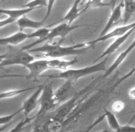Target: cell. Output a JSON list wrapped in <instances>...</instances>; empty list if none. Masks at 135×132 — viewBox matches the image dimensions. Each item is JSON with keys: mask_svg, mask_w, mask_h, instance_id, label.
Returning a JSON list of instances; mask_svg holds the SVG:
<instances>
[{"mask_svg": "<svg viewBox=\"0 0 135 132\" xmlns=\"http://www.w3.org/2000/svg\"><path fill=\"white\" fill-rule=\"evenodd\" d=\"M135 28L132 29L131 30H129L128 32H127L126 34H124L123 36H119V37H118V38L115 40L114 42L111 44V45H109V47H107V49L103 52V54H102L100 57H98L94 62H96V61L101 59L102 58H104V57L110 56L112 54H113L116 50H117V49H119V48L122 46V44H124V42L128 39V37L131 35V34H132Z\"/></svg>", "mask_w": 135, "mask_h": 132, "instance_id": "obj_11", "label": "cell"}, {"mask_svg": "<svg viewBox=\"0 0 135 132\" xmlns=\"http://www.w3.org/2000/svg\"><path fill=\"white\" fill-rule=\"evenodd\" d=\"M56 0H48V2H47V12H46V14H45V16L43 19L42 21H45L48 16L50 15V13H51V11L52 9V7H53V5H54L55 2Z\"/></svg>", "mask_w": 135, "mask_h": 132, "instance_id": "obj_28", "label": "cell"}, {"mask_svg": "<svg viewBox=\"0 0 135 132\" xmlns=\"http://www.w3.org/2000/svg\"><path fill=\"white\" fill-rule=\"evenodd\" d=\"M43 86L44 84L38 86V87L37 88V90L23 102L22 108V111H23L25 118L29 117V114H30L34 109H36L37 104H39L38 98L41 95Z\"/></svg>", "mask_w": 135, "mask_h": 132, "instance_id": "obj_7", "label": "cell"}, {"mask_svg": "<svg viewBox=\"0 0 135 132\" xmlns=\"http://www.w3.org/2000/svg\"><path fill=\"white\" fill-rule=\"evenodd\" d=\"M135 48V39L132 42V43L130 44L129 46L125 49L124 52H122L121 54H120L117 58L115 59V61L114 62V63L112 64L108 69H107V71L104 72V74L101 77L102 79H106L107 76H109L111 74H112L113 72H114L115 70L117 69V68L119 67L120 66V64H122V62L124 61V59L127 57V56L129 55L130 52L132 51L133 49Z\"/></svg>", "mask_w": 135, "mask_h": 132, "instance_id": "obj_10", "label": "cell"}, {"mask_svg": "<svg viewBox=\"0 0 135 132\" xmlns=\"http://www.w3.org/2000/svg\"><path fill=\"white\" fill-rule=\"evenodd\" d=\"M36 118V116L35 115L32 117H27V118H24L22 120H21L20 122H19L12 129L9 131V132H22L25 129H26L28 128V126H25V125L27 124H30V122L32 120H35Z\"/></svg>", "mask_w": 135, "mask_h": 132, "instance_id": "obj_22", "label": "cell"}, {"mask_svg": "<svg viewBox=\"0 0 135 132\" xmlns=\"http://www.w3.org/2000/svg\"><path fill=\"white\" fill-rule=\"evenodd\" d=\"M87 42L79 43L72 46L63 47L59 43L45 44L42 47H37L28 50L30 53L42 52L44 57H50L51 59H58L61 57H68L72 55L82 54L89 48Z\"/></svg>", "mask_w": 135, "mask_h": 132, "instance_id": "obj_2", "label": "cell"}, {"mask_svg": "<svg viewBox=\"0 0 135 132\" xmlns=\"http://www.w3.org/2000/svg\"><path fill=\"white\" fill-rule=\"evenodd\" d=\"M30 38V33H25L23 31H19L15 34H13L11 36L7 37H4L0 39V44L2 46H16L18 45L24 41H25L27 39Z\"/></svg>", "mask_w": 135, "mask_h": 132, "instance_id": "obj_13", "label": "cell"}, {"mask_svg": "<svg viewBox=\"0 0 135 132\" xmlns=\"http://www.w3.org/2000/svg\"><path fill=\"white\" fill-rule=\"evenodd\" d=\"M48 0H32L22 6V8H38L39 7H47Z\"/></svg>", "mask_w": 135, "mask_h": 132, "instance_id": "obj_24", "label": "cell"}, {"mask_svg": "<svg viewBox=\"0 0 135 132\" xmlns=\"http://www.w3.org/2000/svg\"><path fill=\"white\" fill-rule=\"evenodd\" d=\"M101 132H109V129H104L103 131H101Z\"/></svg>", "mask_w": 135, "mask_h": 132, "instance_id": "obj_33", "label": "cell"}, {"mask_svg": "<svg viewBox=\"0 0 135 132\" xmlns=\"http://www.w3.org/2000/svg\"><path fill=\"white\" fill-rule=\"evenodd\" d=\"M104 114L106 117L107 123H108L110 129L113 131H117V130L119 129L121 125L119 124V123L118 122L115 114L112 111H109V110L106 109L104 110Z\"/></svg>", "mask_w": 135, "mask_h": 132, "instance_id": "obj_19", "label": "cell"}, {"mask_svg": "<svg viewBox=\"0 0 135 132\" xmlns=\"http://www.w3.org/2000/svg\"><path fill=\"white\" fill-rule=\"evenodd\" d=\"M109 57L110 56L104 57V60L100 62L84 68L75 69H67L65 71H62L58 74L41 76L48 78V79H65V81H69L72 83H75L79 79L91 75L94 73L99 72H105L107 69L106 65H107Z\"/></svg>", "mask_w": 135, "mask_h": 132, "instance_id": "obj_3", "label": "cell"}, {"mask_svg": "<svg viewBox=\"0 0 135 132\" xmlns=\"http://www.w3.org/2000/svg\"><path fill=\"white\" fill-rule=\"evenodd\" d=\"M114 132H117V131H114Z\"/></svg>", "mask_w": 135, "mask_h": 132, "instance_id": "obj_35", "label": "cell"}, {"mask_svg": "<svg viewBox=\"0 0 135 132\" xmlns=\"http://www.w3.org/2000/svg\"><path fill=\"white\" fill-rule=\"evenodd\" d=\"M125 107L124 103L122 101H115L112 106V109L113 112L115 113H119L122 112Z\"/></svg>", "mask_w": 135, "mask_h": 132, "instance_id": "obj_26", "label": "cell"}, {"mask_svg": "<svg viewBox=\"0 0 135 132\" xmlns=\"http://www.w3.org/2000/svg\"><path fill=\"white\" fill-rule=\"evenodd\" d=\"M91 26V24H83V25H69L68 23H63L60 24L59 25H57V26H55L54 28L51 29V30L50 31V33L48 34L47 36H46L45 38L42 39H37V41H35L32 42V44L24 46L22 47V49L25 50V51H28L30 49H31L32 47H34L35 45L37 44H42L43 42H47L52 41V39H55V37L60 36L61 37L62 40L65 38V36H67L68 34L70 33L71 31H73L74 29H76L77 28L79 27H82V26Z\"/></svg>", "mask_w": 135, "mask_h": 132, "instance_id": "obj_5", "label": "cell"}, {"mask_svg": "<svg viewBox=\"0 0 135 132\" xmlns=\"http://www.w3.org/2000/svg\"><path fill=\"white\" fill-rule=\"evenodd\" d=\"M21 111H22V108L18 109L17 111L14 112L12 114H9V115H7V116H4V117H1V118H0V124H1V126H2L3 125L7 124L9 122H10V121H12L14 117H15L16 115H17Z\"/></svg>", "mask_w": 135, "mask_h": 132, "instance_id": "obj_25", "label": "cell"}, {"mask_svg": "<svg viewBox=\"0 0 135 132\" xmlns=\"http://www.w3.org/2000/svg\"><path fill=\"white\" fill-rule=\"evenodd\" d=\"M133 28H135V21L132 24H126V25H124V26L117 27L115 29H114L113 31H110L104 36L98 37L97 39H96L95 40H93V41H91V42H88L87 44H88V46H91L92 44H97L98 42L107 41V40L111 39V38L119 37L121 36H123L124 34H126L127 32H128Z\"/></svg>", "mask_w": 135, "mask_h": 132, "instance_id": "obj_8", "label": "cell"}, {"mask_svg": "<svg viewBox=\"0 0 135 132\" xmlns=\"http://www.w3.org/2000/svg\"><path fill=\"white\" fill-rule=\"evenodd\" d=\"M77 62V59L75 58L70 61L60 60L58 59H51L48 60V65L50 69H58L61 71H65L68 68Z\"/></svg>", "mask_w": 135, "mask_h": 132, "instance_id": "obj_17", "label": "cell"}, {"mask_svg": "<svg viewBox=\"0 0 135 132\" xmlns=\"http://www.w3.org/2000/svg\"><path fill=\"white\" fill-rule=\"evenodd\" d=\"M28 69L30 74L26 76L28 79H36L41 75L42 72L47 69H50L47 59H39L33 61L25 67Z\"/></svg>", "mask_w": 135, "mask_h": 132, "instance_id": "obj_9", "label": "cell"}, {"mask_svg": "<svg viewBox=\"0 0 135 132\" xmlns=\"http://www.w3.org/2000/svg\"><path fill=\"white\" fill-rule=\"evenodd\" d=\"M99 81V79H95L72 98L51 111L38 116L35 114L31 132H62L76 123L83 111L90 106L91 100L96 98L93 96L88 98V96L95 91L94 87Z\"/></svg>", "mask_w": 135, "mask_h": 132, "instance_id": "obj_1", "label": "cell"}, {"mask_svg": "<svg viewBox=\"0 0 135 132\" xmlns=\"http://www.w3.org/2000/svg\"><path fill=\"white\" fill-rule=\"evenodd\" d=\"M33 61L35 57L28 51L16 48L15 46H9L7 51L0 56V66L2 67L12 65H21L25 67Z\"/></svg>", "mask_w": 135, "mask_h": 132, "instance_id": "obj_4", "label": "cell"}, {"mask_svg": "<svg viewBox=\"0 0 135 132\" xmlns=\"http://www.w3.org/2000/svg\"><path fill=\"white\" fill-rule=\"evenodd\" d=\"M51 29L48 28H40L39 29H37L36 31L30 33V38H37L38 39H42L47 36Z\"/></svg>", "mask_w": 135, "mask_h": 132, "instance_id": "obj_23", "label": "cell"}, {"mask_svg": "<svg viewBox=\"0 0 135 132\" xmlns=\"http://www.w3.org/2000/svg\"><path fill=\"white\" fill-rule=\"evenodd\" d=\"M38 86H32V87H29L26 89H13V90L5 91H1L0 94V98L4 99V98H13L17 96L20 95L21 94L26 92L28 91L33 89H37Z\"/></svg>", "mask_w": 135, "mask_h": 132, "instance_id": "obj_20", "label": "cell"}, {"mask_svg": "<svg viewBox=\"0 0 135 132\" xmlns=\"http://www.w3.org/2000/svg\"><path fill=\"white\" fill-rule=\"evenodd\" d=\"M15 20L12 19L10 17H8L7 19H6L4 20H2L0 21V27H3V26H6V25H8V24H10L12 23H14L15 22Z\"/></svg>", "mask_w": 135, "mask_h": 132, "instance_id": "obj_29", "label": "cell"}, {"mask_svg": "<svg viewBox=\"0 0 135 132\" xmlns=\"http://www.w3.org/2000/svg\"><path fill=\"white\" fill-rule=\"evenodd\" d=\"M112 6V9H114L115 5L111 1L109 3H104L102 0H88L84 6L83 9H81V13H83L86 9L89 8H96V7H110Z\"/></svg>", "mask_w": 135, "mask_h": 132, "instance_id": "obj_21", "label": "cell"}, {"mask_svg": "<svg viewBox=\"0 0 135 132\" xmlns=\"http://www.w3.org/2000/svg\"><path fill=\"white\" fill-rule=\"evenodd\" d=\"M134 119H135V115H134V117H133L132 119H131V120H130L129 124H130V123H131V122H133V121H134Z\"/></svg>", "mask_w": 135, "mask_h": 132, "instance_id": "obj_32", "label": "cell"}, {"mask_svg": "<svg viewBox=\"0 0 135 132\" xmlns=\"http://www.w3.org/2000/svg\"><path fill=\"white\" fill-rule=\"evenodd\" d=\"M83 132H84V131H83ZM85 132H88V130H86V131H85Z\"/></svg>", "mask_w": 135, "mask_h": 132, "instance_id": "obj_34", "label": "cell"}, {"mask_svg": "<svg viewBox=\"0 0 135 132\" xmlns=\"http://www.w3.org/2000/svg\"><path fill=\"white\" fill-rule=\"evenodd\" d=\"M54 93L51 84H44L40 98L39 99L40 108L39 111L36 114L37 116L47 113L60 105L55 98Z\"/></svg>", "mask_w": 135, "mask_h": 132, "instance_id": "obj_6", "label": "cell"}, {"mask_svg": "<svg viewBox=\"0 0 135 132\" xmlns=\"http://www.w3.org/2000/svg\"><path fill=\"white\" fill-rule=\"evenodd\" d=\"M117 132H135V126H132L129 124L127 125L122 126L117 130Z\"/></svg>", "mask_w": 135, "mask_h": 132, "instance_id": "obj_27", "label": "cell"}, {"mask_svg": "<svg viewBox=\"0 0 135 132\" xmlns=\"http://www.w3.org/2000/svg\"><path fill=\"white\" fill-rule=\"evenodd\" d=\"M73 83L69 81H65V83L55 92V98L59 104H60L69 99V96L73 91Z\"/></svg>", "mask_w": 135, "mask_h": 132, "instance_id": "obj_14", "label": "cell"}, {"mask_svg": "<svg viewBox=\"0 0 135 132\" xmlns=\"http://www.w3.org/2000/svg\"><path fill=\"white\" fill-rule=\"evenodd\" d=\"M124 2V15H123V23L126 25L135 12L134 0H123Z\"/></svg>", "mask_w": 135, "mask_h": 132, "instance_id": "obj_18", "label": "cell"}, {"mask_svg": "<svg viewBox=\"0 0 135 132\" xmlns=\"http://www.w3.org/2000/svg\"><path fill=\"white\" fill-rule=\"evenodd\" d=\"M123 7H124V2H122L117 7H115L114 9H112V14L109 17V21H107L106 26L102 30L99 37H101L108 34L112 26L119 21V19L121 18V16H122V9Z\"/></svg>", "mask_w": 135, "mask_h": 132, "instance_id": "obj_12", "label": "cell"}, {"mask_svg": "<svg viewBox=\"0 0 135 132\" xmlns=\"http://www.w3.org/2000/svg\"><path fill=\"white\" fill-rule=\"evenodd\" d=\"M36 9L37 8H22V9H1L0 13L7 15L8 17H10L17 21L22 16L26 15L27 13Z\"/></svg>", "mask_w": 135, "mask_h": 132, "instance_id": "obj_16", "label": "cell"}, {"mask_svg": "<svg viewBox=\"0 0 135 132\" xmlns=\"http://www.w3.org/2000/svg\"><path fill=\"white\" fill-rule=\"evenodd\" d=\"M81 1H82V0H75V1H74V3H73V5L75 6V7H78V6H79V4L81 3Z\"/></svg>", "mask_w": 135, "mask_h": 132, "instance_id": "obj_31", "label": "cell"}, {"mask_svg": "<svg viewBox=\"0 0 135 132\" xmlns=\"http://www.w3.org/2000/svg\"><path fill=\"white\" fill-rule=\"evenodd\" d=\"M129 96L132 99H135V87L134 88L131 89L129 91Z\"/></svg>", "mask_w": 135, "mask_h": 132, "instance_id": "obj_30", "label": "cell"}, {"mask_svg": "<svg viewBox=\"0 0 135 132\" xmlns=\"http://www.w3.org/2000/svg\"><path fill=\"white\" fill-rule=\"evenodd\" d=\"M44 22V21H34V20H32L30 18H28L26 15H25L19 19L17 21V24L19 26L20 31H22L25 29L27 28L34 29L36 30L40 28H42Z\"/></svg>", "mask_w": 135, "mask_h": 132, "instance_id": "obj_15", "label": "cell"}]
</instances>
